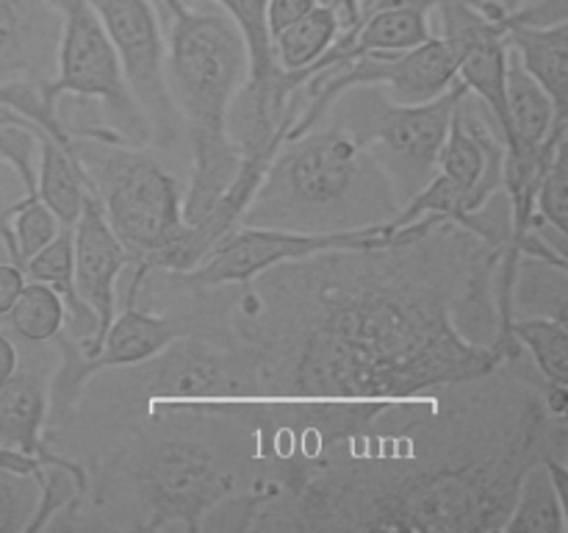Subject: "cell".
Returning a JSON list of instances; mask_svg holds the SVG:
<instances>
[{
	"label": "cell",
	"mask_w": 568,
	"mask_h": 533,
	"mask_svg": "<svg viewBox=\"0 0 568 533\" xmlns=\"http://www.w3.org/2000/svg\"><path fill=\"white\" fill-rule=\"evenodd\" d=\"M505 42L521 70L552 98L555 109L568 114V20L555 26H505Z\"/></svg>",
	"instance_id": "14"
},
{
	"label": "cell",
	"mask_w": 568,
	"mask_h": 533,
	"mask_svg": "<svg viewBox=\"0 0 568 533\" xmlns=\"http://www.w3.org/2000/svg\"><path fill=\"white\" fill-rule=\"evenodd\" d=\"M72 148L92 183L105 222L131 255L125 303H133L139 281L150 270H170L178 248L186 239V178L150 144L72 137Z\"/></svg>",
	"instance_id": "5"
},
{
	"label": "cell",
	"mask_w": 568,
	"mask_h": 533,
	"mask_svg": "<svg viewBox=\"0 0 568 533\" xmlns=\"http://www.w3.org/2000/svg\"><path fill=\"white\" fill-rule=\"evenodd\" d=\"M72 261H75V289L81 294L83 303L94 311L98 316V336L92 344L78 348L87 355L98 350L100 339H103L105 328L116 314V289H120V278L125 275L131 266V255L114 237V231L105 222L103 209H100L98 198L92 192L83 194V209L78 214L75 225H72Z\"/></svg>",
	"instance_id": "11"
},
{
	"label": "cell",
	"mask_w": 568,
	"mask_h": 533,
	"mask_svg": "<svg viewBox=\"0 0 568 533\" xmlns=\"http://www.w3.org/2000/svg\"><path fill=\"white\" fill-rule=\"evenodd\" d=\"M568 266L521 255L510 286V320L514 316H566Z\"/></svg>",
	"instance_id": "17"
},
{
	"label": "cell",
	"mask_w": 568,
	"mask_h": 533,
	"mask_svg": "<svg viewBox=\"0 0 568 533\" xmlns=\"http://www.w3.org/2000/svg\"><path fill=\"white\" fill-rule=\"evenodd\" d=\"M333 9L338 11V20H342V31L344 28L355 26L361 20V0H336Z\"/></svg>",
	"instance_id": "27"
},
{
	"label": "cell",
	"mask_w": 568,
	"mask_h": 533,
	"mask_svg": "<svg viewBox=\"0 0 568 533\" xmlns=\"http://www.w3.org/2000/svg\"><path fill=\"white\" fill-rule=\"evenodd\" d=\"M98 11L122 78L150 125V148L189 172V142L166 83V42L155 0H89Z\"/></svg>",
	"instance_id": "8"
},
{
	"label": "cell",
	"mask_w": 568,
	"mask_h": 533,
	"mask_svg": "<svg viewBox=\"0 0 568 533\" xmlns=\"http://www.w3.org/2000/svg\"><path fill=\"white\" fill-rule=\"evenodd\" d=\"M505 103H508L510 120V137L505 139L508 155L544 153L552 133L568 122V114L555 109L552 98L521 70L510 50L508 67H505Z\"/></svg>",
	"instance_id": "13"
},
{
	"label": "cell",
	"mask_w": 568,
	"mask_h": 533,
	"mask_svg": "<svg viewBox=\"0 0 568 533\" xmlns=\"http://www.w3.org/2000/svg\"><path fill=\"white\" fill-rule=\"evenodd\" d=\"M17 364H20V348H17L14 339L9 336V331L0 328V383H3L6 378L14 375Z\"/></svg>",
	"instance_id": "26"
},
{
	"label": "cell",
	"mask_w": 568,
	"mask_h": 533,
	"mask_svg": "<svg viewBox=\"0 0 568 533\" xmlns=\"http://www.w3.org/2000/svg\"><path fill=\"white\" fill-rule=\"evenodd\" d=\"M568 455V422L525 355L491 375L397 400L366 431L270 477L253 531H503L521 475Z\"/></svg>",
	"instance_id": "2"
},
{
	"label": "cell",
	"mask_w": 568,
	"mask_h": 533,
	"mask_svg": "<svg viewBox=\"0 0 568 533\" xmlns=\"http://www.w3.org/2000/svg\"><path fill=\"white\" fill-rule=\"evenodd\" d=\"M464 92V83L455 81L436 100L405 105L394 103L377 83H361L338 94L316 125L338 128L369 148L405 205L436 175L453 109Z\"/></svg>",
	"instance_id": "6"
},
{
	"label": "cell",
	"mask_w": 568,
	"mask_h": 533,
	"mask_svg": "<svg viewBox=\"0 0 568 533\" xmlns=\"http://www.w3.org/2000/svg\"><path fill=\"white\" fill-rule=\"evenodd\" d=\"M28 359L17 364L14 375L0 383V444L20 453L37 455L44 466L75 464V459L55 453L44 444V422H48L50 378L55 370V348L50 344H28Z\"/></svg>",
	"instance_id": "10"
},
{
	"label": "cell",
	"mask_w": 568,
	"mask_h": 533,
	"mask_svg": "<svg viewBox=\"0 0 568 533\" xmlns=\"http://www.w3.org/2000/svg\"><path fill=\"white\" fill-rule=\"evenodd\" d=\"M9 333L26 344H50L67 325V305L53 286L26 281L20 298L6 316Z\"/></svg>",
	"instance_id": "19"
},
{
	"label": "cell",
	"mask_w": 568,
	"mask_h": 533,
	"mask_svg": "<svg viewBox=\"0 0 568 533\" xmlns=\"http://www.w3.org/2000/svg\"><path fill=\"white\" fill-rule=\"evenodd\" d=\"M22 198H26V183H22L20 175L0 159V231H3L11 211H14V205L20 203Z\"/></svg>",
	"instance_id": "25"
},
{
	"label": "cell",
	"mask_w": 568,
	"mask_h": 533,
	"mask_svg": "<svg viewBox=\"0 0 568 533\" xmlns=\"http://www.w3.org/2000/svg\"><path fill=\"white\" fill-rule=\"evenodd\" d=\"M320 0H266L264 3V22L270 39L275 33H281L283 28H288L292 22H297L300 17L308 14L311 9H316Z\"/></svg>",
	"instance_id": "23"
},
{
	"label": "cell",
	"mask_w": 568,
	"mask_h": 533,
	"mask_svg": "<svg viewBox=\"0 0 568 533\" xmlns=\"http://www.w3.org/2000/svg\"><path fill=\"white\" fill-rule=\"evenodd\" d=\"M338 33H342L338 11L331 3H320L308 14L300 17L297 22H292V26L272 37L275 64L286 76H300L325 56V50L336 42Z\"/></svg>",
	"instance_id": "16"
},
{
	"label": "cell",
	"mask_w": 568,
	"mask_h": 533,
	"mask_svg": "<svg viewBox=\"0 0 568 533\" xmlns=\"http://www.w3.org/2000/svg\"><path fill=\"white\" fill-rule=\"evenodd\" d=\"M536 214L555 231L568 233V137L560 139L538 181Z\"/></svg>",
	"instance_id": "22"
},
{
	"label": "cell",
	"mask_w": 568,
	"mask_h": 533,
	"mask_svg": "<svg viewBox=\"0 0 568 533\" xmlns=\"http://www.w3.org/2000/svg\"><path fill=\"white\" fill-rule=\"evenodd\" d=\"M503 253L425 214L386 244L327 250L233 286L231 336L266 433L297 442L342 405L397 403L499 370L491 286Z\"/></svg>",
	"instance_id": "1"
},
{
	"label": "cell",
	"mask_w": 568,
	"mask_h": 533,
	"mask_svg": "<svg viewBox=\"0 0 568 533\" xmlns=\"http://www.w3.org/2000/svg\"><path fill=\"white\" fill-rule=\"evenodd\" d=\"M61 17L50 0H0V87L48 83L59 67Z\"/></svg>",
	"instance_id": "12"
},
{
	"label": "cell",
	"mask_w": 568,
	"mask_h": 533,
	"mask_svg": "<svg viewBox=\"0 0 568 533\" xmlns=\"http://www.w3.org/2000/svg\"><path fill=\"white\" fill-rule=\"evenodd\" d=\"M61 231V222L55 220L53 211L48 209L39 192H26V198L14 205L9 222L0 231V242H3L6 259L22 264L31 259L37 250H42L55 233Z\"/></svg>",
	"instance_id": "20"
},
{
	"label": "cell",
	"mask_w": 568,
	"mask_h": 533,
	"mask_svg": "<svg viewBox=\"0 0 568 533\" xmlns=\"http://www.w3.org/2000/svg\"><path fill=\"white\" fill-rule=\"evenodd\" d=\"M399 209L397 189L369 148L338 128L314 125L283 139L239 225L349 233L392 228Z\"/></svg>",
	"instance_id": "4"
},
{
	"label": "cell",
	"mask_w": 568,
	"mask_h": 533,
	"mask_svg": "<svg viewBox=\"0 0 568 533\" xmlns=\"http://www.w3.org/2000/svg\"><path fill=\"white\" fill-rule=\"evenodd\" d=\"M505 533H568V505L541 459L532 461L516 489Z\"/></svg>",
	"instance_id": "15"
},
{
	"label": "cell",
	"mask_w": 568,
	"mask_h": 533,
	"mask_svg": "<svg viewBox=\"0 0 568 533\" xmlns=\"http://www.w3.org/2000/svg\"><path fill=\"white\" fill-rule=\"evenodd\" d=\"M388 225L349 233H300L281 228L236 225L211 244L209 253L186 272H175L194 286H244L264 270L308 259L327 250H364L392 242Z\"/></svg>",
	"instance_id": "9"
},
{
	"label": "cell",
	"mask_w": 568,
	"mask_h": 533,
	"mask_svg": "<svg viewBox=\"0 0 568 533\" xmlns=\"http://www.w3.org/2000/svg\"><path fill=\"white\" fill-rule=\"evenodd\" d=\"M42 500V481L0 466V533H28Z\"/></svg>",
	"instance_id": "21"
},
{
	"label": "cell",
	"mask_w": 568,
	"mask_h": 533,
	"mask_svg": "<svg viewBox=\"0 0 568 533\" xmlns=\"http://www.w3.org/2000/svg\"><path fill=\"white\" fill-rule=\"evenodd\" d=\"M61 17L59 67L48 83H37L39 98L59 109V98L72 94L94 103L103 137L122 144H150V125L133 100L114 44L89 0H50Z\"/></svg>",
	"instance_id": "7"
},
{
	"label": "cell",
	"mask_w": 568,
	"mask_h": 533,
	"mask_svg": "<svg viewBox=\"0 0 568 533\" xmlns=\"http://www.w3.org/2000/svg\"><path fill=\"white\" fill-rule=\"evenodd\" d=\"M366 3H372V0H361V6H366Z\"/></svg>",
	"instance_id": "28"
},
{
	"label": "cell",
	"mask_w": 568,
	"mask_h": 533,
	"mask_svg": "<svg viewBox=\"0 0 568 533\" xmlns=\"http://www.w3.org/2000/svg\"><path fill=\"white\" fill-rule=\"evenodd\" d=\"M166 42V83L189 142L183 220H203L236 178V144L227 111L247 81L250 53L242 28L216 3L155 0Z\"/></svg>",
	"instance_id": "3"
},
{
	"label": "cell",
	"mask_w": 568,
	"mask_h": 533,
	"mask_svg": "<svg viewBox=\"0 0 568 533\" xmlns=\"http://www.w3.org/2000/svg\"><path fill=\"white\" fill-rule=\"evenodd\" d=\"M510 336L530 353L532 366L547 383H568V320L566 316H514Z\"/></svg>",
	"instance_id": "18"
},
{
	"label": "cell",
	"mask_w": 568,
	"mask_h": 533,
	"mask_svg": "<svg viewBox=\"0 0 568 533\" xmlns=\"http://www.w3.org/2000/svg\"><path fill=\"white\" fill-rule=\"evenodd\" d=\"M26 272H22L20 264H14V261H0V322L9 316L11 305H14V300L20 298L22 286H26Z\"/></svg>",
	"instance_id": "24"
}]
</instances>
